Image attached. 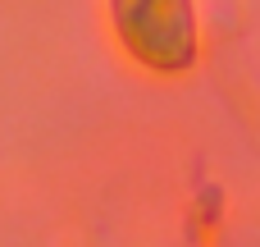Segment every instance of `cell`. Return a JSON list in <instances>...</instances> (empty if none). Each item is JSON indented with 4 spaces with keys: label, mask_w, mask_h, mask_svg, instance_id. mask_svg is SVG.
Listing matches in <instances>:
<instances>
[{
    "label": "cell",
    "mask_w": 260,
    "mask_h": 247,
    "mask_svg": "<svg viewBox=\"0 0 260 247\" xmlns=\"http://www.w3.org/2000/svg\"><path fill=\"white\" fill-rule=\"evenodd\" d=\"M114 28L151 69H183L197 50L192 0H114Z\"/></svg>",
    "instance_id": "cell-1"
}]
</instances>
